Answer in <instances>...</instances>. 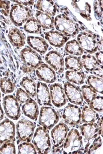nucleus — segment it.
I'll use <instances>...</instances> for the list:
<instances>
[{
	"label": "nucleus",
	"instance_id": "obj_1",
	"mask_svg": "<svg viewBox=\"0 0 103 154\" xmlns=\"http://www.w3.org/2000/svg\"><path fill=\"white\" fill-rule=\"evenodd\" d=\"M62 148L63 154H77L84 150L83 137L78 130L72 129L69 131Z\"/></svg>",
	"mask_w": 103,
	"mask_h": 154
},
{
	"label": "nucleus",
	"instance_id": "obj_2",
	"mask_svg": "<svg viewBox=\"0 0 103 154\" xmlns=\"http://www.w3.org/2000/svg\"><path fill=\"white\" fill-rule=\"evenodd\" d=\"M54 25L56 30L67 37H73L79 32L78 24L64 14L55 17Z\"/></svg>",
	"mask_w": 103,
	"mask_h": 154
},
{
	"label": "nucleus",
	"instance_id": "obj_3",
	"mask_svg": "<svg viewBox=\"0 0 103 154\" xmlns=\"http://www.w3.org/2000/svg\"><path fill=\"white\" fill-rule=\"evenodd\" d=\"M32 142L39 154H48L51 148L50 139L46 129L39 127L34 135Z\"/></svg>",
	"mask_w": 103,
	"mask_h": 154
},
{
	"label": "nucleus",
	"instance_id": "obj_4",
	"mask_svg": "<svg viewBox=\"0 0 103 154\" xmlns=\"http://www.w3.org/2000/svg\"><path fill=\"white\" fill-rule=\"evenodd\" d=\"M32 11L30 8L19 4L11 7L10 17L11 22L16 26L20 27L31 17Z\"/></svg>",
	"mask_w": 103,
	"mask_h": 154
},
{
	"label": "nucleus",
	"instance_id": "obj_5",
	"mask_svg": "<svg viewBox=\"0 0 103 154\" xmlns=\"http://www.w3.org/2000/svg\"><path fill=\"white\" fill-rule=\"evenodd\" d=\"M59 116L56 111L50 107L40 108L39 123L46 129H50L58 122Z\"/></svg>",
	"mask_w": 103,
	"mask_h": 154
},
{
	"label": "nucleus",
	"instance_id": "obj_6",
	"mask_svg": "<svg viewBox=\"0 0 103 154\" xmlns=\"http://www.w3.org/2000/svg\"><path fill=\"white\" fill-rule=\"evenodd\" d=\"M35 125L29 120L22 119L16 125L17 135L21 142H30L33 137Z\"/></svg>",
	"mask_w": 103,
	"mask_h": 154
},
{
	"label": "nucleus",
	"instance_id": "obj_7",
	"mask_svg": "<svg viewBox=\"0 0 103 154\" xmlns=\"http://www.w3.org/2000/svg\"><path fill=\"white\" fill-rule=\"evenodd\" d=\"M3 106L7 117L17 120L20 116V108L19 102L13 95L6 96L3 98Z\"/></svg>",
	"mask_w": 103,
	"mask_h": 154
},
{
	"label": "nucleus",
	"instance_id": "obj_8",
	"mask_svg": "<svg viewBox=\"0 0 103 154\" xmlns=\"http://www.w3.org/2000/svg\"><path fill=\"white\" fill-rule=\"evenodd\" d=\"M20 56L24 64L32 69H36L43 63L41 57L31 48H24L21 51Z\"/></svg>",
	"mask_w": 103,
	"mask_h": 154
},
{
	"label": "nucleus",
	"instance_id": "obj_9",
	"mask_svg": "<svg viewBox=\"0 0 103 154\" xmlns=\"http://www.w3.org/2000/svg\"><path fill=\"white\" fill-rule=\"evenodd\" d=\"M62 116L65 122L68 125H75L80 122L81 111L78 106L69 104L63 109Z\"/></svg>",
	"mask_w": 103,
	"mask_h": 154
},
{
	"label": "nucleus",
	"instance_id": "obj_10",
	"mask_svg": "<svg viewBox=\"0 0 103 154\" xmlns=\"http://www.w3.org/2000/svg\"><path fill=\"white\" fill-rule=\"evenodd\" d=\"M77 41L84 51L93 54L97 52L99 45L95 37L90 33L83 32L77 36Z\"/></svg>",
	"mask_w": 103,
	"mask_h": 154
},
{
	"label": "nucleus",
	"instance_id": "obj_11",
	"mask_svg": "<svg viewBox=\"0 0 103 154\" xmlns=\"http://www.w3.org/2000/svg\"><path fill=\"white\" fill-rule=\"evenodd\" d=\"M16 134V127L13 122L5 119L0 123V144L13 141Z\"/></svg>",
	"mask_w": 103,
	"mask_h": 154
},
{
	"label": "nucleus",
	"instance_id": "obj_12",
	"mask_svg": "<svg viewBox=\"0 0 103 154\" xmlns=\"http://www.w3.org/2000/svg\"><path fill=\"white\" fill-rule=\"evenodd\" d=\"M68 126L60 122L55 126L51 131L53 145L55 148H61L68 134Z\"/></svg>",
	"mask_w": 103,
	"mask_h": 154
},
{
	"label": "nucleus",
	"instance_id": "obj_13",
	"mask_svg": "<svg viewBox=\"0 0 103 154\" xmlns=\"http://www.w3.org/2000/svg\"><path fill=\"white\" fill-rule=\"evenodd\" d=\"M50 94L53 104L57 108L63 106L66 103L64 89L60 84H52L50 86Z\"/></svg>",
	"mask_w": 103,
	"mask_h": 154
},
{
	"label": "nucleus",
	"instance_id": "obj_14",
	"mask_svg": "<svg viewBox=\"0 0 103 154\" xmlns=\"http://www.w3.org/2000/svg\"><path fill=\"white\" fill-rule=\"evenodd\" d=\"M45 60L57 73L60 74L64 71V60L62 55L57 51H50L46 55Z\"/></svg>",
	"mask_w": 103,
	"mask_h": 154
},
{
	"label": "nucleus",
	"instance_id": "obj_15",
	"mask_svg": "<svg viewBox=\"0 0 103 154\" xmlns=\"http://www.w3.org/2000/svg\"><path fill=\"white\" fill-rule=\"evenodd\" d=\"M65 94L69 101L76 105H81L83 102V98L81 93L76 86L66 82L64 84Z\"/></svg>",
	"mask_w": 103,
	"mask_h": 154
},
{
	"label": "nucleus",
	"instance_id": "obj_16",
	"mask_svg": "<svg viewBox=\"0 0 103 154\" xmlns=\"http://www.w3.org/2000/svg\"><path fill=\"white\" fill-rule=\"evenodd\" d=\"M36 73L40 80L47 83H53L56 81L57 76L55 71L47 64H41L36 69Z\"/></svg>",
	"mask_w": 103,
	"mask_h": 154
},
{
	"label": "nucleus",
	"instance_id": "obj_17",
	"mask_svg": "<svg viewBox=\"0 0 103 154\" xmlns=\"http://www.w3.org/2000/svg\"><path fill=\"white\" fill-rule=\"evenodd\" d=\"M36 95L37 100L40 106H51L50 91L46 84L38 82L37 85Z\"/></svg>",
	"mask_w": 103,
	"mask_h": 154
},
{
	"label": "nucleus",
	"instance_id": "obj_18",
	"mask_svg": "<svg viewBox=\"0 0 103 154\" xmlns=\"http://www.w3.org/2000/svg\"><path fill=\"white\" fill-rule=\"evenodd\" d=\"M81 135L84 141L89 142L87 146L90 144L91 141L97 137L98 135V126L95 122L85 123L80 127Z\"/></svg>",
	"mask_w": 103,
	"mask_h": 154
},
{
	"label": "nucleus",
	"instance_id": "obj_19",
	"mask_svg": "<svg viewBox=\"0 0 103 154\" xmlns=\"http://www.w3.org/2000/svg\"><path fill=\"white\" fill-rule=\"evenodd\" d=\"M45 37L51 45L58 48L63 46L69 38L58 31H50L45 32Z\"/></svg>",
	"mask_w": 103,
	"mask_h": 154
},
{
	"label": "nucleus",
	"instance_id": "obj_20",
	"mask_svg": "<svg viewBox=\"0 0 103 154\" xmlns=\"http://www.w3.org/2000/svg\"><path fill=\"white\" fill-rule=\"evenodd\" d=\"M27 43L31 48L41 54H45L48 50L49 45L43 38L39 37L29 36Z\"/></svg>",
	"mask_w": 103,
	"mask_h": 154
},
{
	"label": "nucleus",
	"instance_id": "obj_21",
	"mask_svg": "<svg viewBox=\"0 0 103 154\" xmlns=\"http://www.w3.org/2000/svg\"><path fill=\"white\" fill-rule=\"evenodd\" d=\"M72 5L83 18L90 21L91 17V6L88 3L81 1H72Z\"/></svg>",
	"mask_w": 103,
	"mask_h": 154
},
{
	"label": "nucleus",
	"instance_id": "obj_22",
	"mask_svg": "<svg viewBox=\"0 0 103 154\" xmlns=\"http://www.w3.org/2000/svg\"><path fill=\"white\" fill-rule=\"evenodd\" d=\"M22 110L24 115L31 119L37 120L39 114V109L37 104L34 100L31 99L24 103Z\"/></svg>",
	"mask_w": 103,
	"mask_h": 154
},
{
	"label": "nucleus",
	"instance_id": "obj_23",
	"mask_svg": "<svg viewBox=\"0 0 103 154\" xmlns=\"http://www.w3.org/2000/svg\"><path fill=\"white\" fill-rule=\"evenodd\" d=\"M36 8L39 11L45 13L51 16H55L57 12V6L53 1H38L37 3Z\"/></svg>",
	"mask_w": 103,
	"mask_h": 154
},
{
	"label": "nucleus",
	"instance_id": "obj_24",
	"mask_svg": "<svg viewBox=\"0 0 103 154\" xmlns=\"http://www.w3.org/2000/svg\"><path fill=\"white\" fill-rule=\"evenodd\" d=\"M9 40L13 46L20 48L25 44V38L24 34L17 28H13L8 33Z\"/></svg>",
	"mask_w": 103,
	"mask_h": 154
},
{
	"label": "nucleus",
	"instance_id": "obj_25",
	"mask_svg": "<svg viewBox=\"0 0 103 154\" xmlns=\"http://www.w3.org/2000/svg\"><path fill=\"white\" fill-rule=\"evenodd\" d=\"M35 16L41 28L45 29H54V19L52 16L39 10H37Z\"/></svg>",
	"mask_w": 103,
	"mask_h": 154
},
{
	"label": "nucleus",
	"instance_id": "obj_26",
	"mask_svg": "<svg viewBox=\"0 0 103 154\" xmlns=\"http://www.w3.org/2000/svg\"><path fill=\"white\" fill-rule=\"evenodd\" d=\"M99 117V114L90 106H86L83 108L81 119L83 123L95 122Z\"/></svg>",
	"mask_w": 103,
	"mask_h": 154
},
{
	"label": "nucleus",
	"instance_id": "obj_27",
	"mask_svg": "<svg viewBox=\"0 0 103 154\" xmlns=\"http://www.w3.org/2000/svg\"><path fill=\"white\" fill-rule=\"evenodd\" d=\"M65 63L66 68L71 70L81 71L83 69V65L81 57L69 55L66 57Z\"/></svg>",
	"mask_w": 103,
	"mask_h": 154
},
{
	"label": "nucleus",
	"instance_id": "obj_28",
	"mask_svg": "<svg viewBox=\"0 0 103 154\" xmlns=\"http://www.w3.org/2000/svg\"><path fill=\"white\" fill-rule=\"evenodd\" d=\"M86 75L84 72L81 71H68L66 72V79L69 82L81 85L84 83Z\"/></svg>",
	"mask_w": 103,
	"mask_h": 154
},
{
	"label": "nucleus",
	"instance_id": "obj_29",
	"mask_svg": "<svg viewBox=\"0 0 103 154\" xmlns=\"http://www.w3.org/2000/svg\"><path fill=\"white\" fill-rule=\"evenodd\" d=\"M81 62L83 67L89 72H92L100 65L96 57L90 54L84 55L82 56Z\"/></svg>",
	"mask_w": 103,
	"mask_h": 154
},
{
	"label": "nucleus",
	"instance_id": "obj_30",
	"mask_svg": "<svg viewBox=\"0 0 103 154\" xmlns=\"http://www.w3.org/2000/svg\"><path fill=\"white\" fill-rule=\"evenodd\" d=\"M24 30L30 33H41V27L36 19L34 17H30L24 26Z\"/></svg>",
	"mask_w": 103,
	"mask_h": 154
},
{
	"label": "nucleus",
	"instance_id": "obj_31",
	"mask_svg": "<svg viewBox=\"0 0 103 154\" xmlns=\"http://www.w3.org/2000/svg\"><path fill=\"white\" fill-rule=\"evenodd\" d=\"M20 85L30 96L34 98L36 95L37 85L35 82L30 78L26 77L22 79Z\"/></svg>",
	"mask_w": 103,
	"mask_h": 154
},
{
	"label": "nucleus",
	"instance_id": "obj_32",
	"mask_svg": "<svg viewBox=\"0 0 103 154\" xmlns=\"http://www.w3.org/2000/svg\"><path fill=\"white\" fill-rule=\"evenodd\" d=\"M65 50L70 54L78 56L81 55L84 52L78 41L75 39L68 42L66 44Z\"/></svg>",
	"mask_w": 103,
	"mask_h": 154
},
{
	"label": "nucleus",
	"instance_id": "obj_33",
	"mask_svg": "<svg viewBox=\"0 0 103 154\" xmlns=\"http://www.w3.org/2000/svg\"><path fill=\"white\" fill-rule=\"evenodd\" d=\"M87 81L90 87L94 90L103 94V79L96 76L91 75L88 77Z\"/></svg>",
	"mask_w": 103,
	"mask_h": 154
},
{
	"label": "nucleus",
	"instance_id": "obj_34",
	"mask_svg": "<svg viewBox=\"0 0 103 154\" xmlns=\"http://www.w3.org/2000/svg\"><path fill=\"white\" fill-rule=\"evenodd\" d=\"M0 88L4 94L12 93L15 88V84L10 78L7 77L0 79Z\"/></svg>",
	"mask_w": 103,
	"mask_h": 154
},
{
	"label": "nucleus",
	"instance_id": "obj_35",
	"mask_svg": "<svg viewBox=\"0 0 103 154\" xmlns=\"http://www.w3.org/2000/svg\"><path fill=\"white\" fill-rule=\"evenodd\" d=\"M81 90L83 98L88 104L98 95L97 92L87 85L82 86Z\"/></svg>",
	"mask_w": 103,
	"mask_h": 154
},
{
	"label": "nucleus",
	"instance_id": "obj_36",
	"mask_svg": "<svg viewBox=\"0 0 103 154\" xmlns=\"http://www.w3.org/2000/svg\"><path fill=\"white\" fill-rule=\"evenodd\" d=\"M18 154H37L34 146L30 142H24L18 146Z\"/></svg>",
	"mask_w": 103,
	"mask_h": 154
},
{
	"label": "nucleus",
	"instance_id": "obj_37",
	"mask_svg": "<svg viewBox=\"0 0 103 154\" xmlns=\"http://www.w3.org/2000/svg\"><path fill=\"white\" fill-rule=\"evenodd\" d=\"M103 97L97 96L89 104L90 108L94 110L99 112H102L103 109Z\"/></svg>",
	"mask_w": 103,
	"mask_h": 154
},
{
	"label": "nucleus",
	"instance_id": "obj_38",
	"mask_svg": "<svg viewBox=\"0 0 103 154\" xmlns=\"http://www.w3.org/2000/svg\"><path fill=\"white\" fill-rule=\"evenodd\" d=\"M16 154V146L13 141L3 143L0 148V154Z\"/></svg>",
	"mask_w": 103,
	"mask_h": 154
},
{
	"label": "nucleus",
	"instance_id": "obj_39",
	"mask_svg": "<svg viewBox=\"0 0 103 154\" xmlns=\"http://www.w3.org/2000/svg\"><path fill=\"white\" fill-rule=\"evenodd\" d=\"M16 99L18 102L21 104H24L28 102L31 99V97L27 92L22 88L17 89L16 94Z\"/></svg>",
	"mask_w": 103,
	"mask_h": 154
},
{
	"label": "nucleus",
	"instance_id": "obj_40",
	"mask_svg": "<svg viewBox=\"0 0 103 154\" xmlns=\"http://www.w3.org/2000/svg\"><path fill=\"white\" fill-rule=\"evenodd\" d=\"M93 9L97 19L102 18L103 16V1H96L94 2Z\"/></svg>",
	"mask_w": 103,
	"mask_h": 154
},
{
	"label": "nucleus",
	"instance_id": "obj_41",
	"mask_svg": "<svg viewBox=\"0 0 103 154\" xmlns=\"http://www.w3.org/2000/svg\"><path fill=\"white\" fill-rule=\"evenodd\" d=\"M10 2L8 1H0V11L6 16L10 14Z\"/></svg>",
	"mask_w": 103,
	"mask_h": 154
},
{
	"label": "nucleus",
	"instance_id": "obj_42",
	"mask_svg": "<svg viewBox=\"0 0 103 154\" xmlns=\"http://www.w3.org/2000/svg\"><path fill=\"white\" fill-rule=\"evenodd\" d=\"M103 66L102 65H99L93 70V73L96 75L100 77L101 79L103 78Z\"/></svg>",
	"mask_w": 103,
	"mask_h": 154
},
{
	"label": "nucleus",
	"instance_id": "obj_43",
	"mask_svg": "<svg viewBox=\"0 0 103 154\" xmlns=\"http://www.w3.org/2000/svg\"><path fill=\"white\" fill-rule=\"evenodd\" d=\"M18 4L21 5H22L30 6L33 5L34 3V1H28V0H23V1H12Z\"/></svg>",
	"mask_w": 103,
	"mask_h": 154
},
{
	"label": "nucleus",
	"instance_id": "obj_44",
	"mask_svg": "<svg viewBox=\"0 0 103 154\" xmlns=\"http://www.w3.org/2000/svg\"><path fill=\"white\" fill-rule=\"evenodd\" d=\"M96 57L97 60H98V63L99 64L103 65V52L102 51H99L97 52L96 54Z\"/></svg>",
	"mask_w": 103,
	"mask_h": 154
},
{
	"label": "nucleus",
	"instance_id": "obj_45",
	"mask_svg": "<svg viewBox=\"0 0 103 154\" xmlns=\"http://www.w3.org/2000/svg\"><path fill=\"white\" fill-rule=\"evenodd\" d=\"M22 70L23 72L25 73H32L33 72V69L31 68L27 65L25 64H23V66H22Z\"/></svg>",
	"mask_w": 103,
	"mask_h": 154
},
{
	"label": "nucleus",
	"instance_id": "obj_46",
	"mask_svg": "<svg viewBox=\"0 0 103 154\" xmlns=\"http://www.w3.org/2000/svg\"><path fill=\"white\" fill-rule=\"evenodd\" d=\"M98 126V134L103 136V119L102 118L100 120Z\"/></svg>",
	"mask_w": 103,
	"mask_h": 154
},
{
	"label": "nucleus",
	"instance_id": "obj_47",
	"mask_svg": "<svg viewBox=\"0 0 103 154\" xmlns=\"http://www.w3.org/2000/svg\"><path fill=\"white\" fill-rule=\"evenodd\" d=\"M4 112H3L1 106V104H0V121L3 119V117H4Z\"/></svg>",
	"mask_w": 103,
	"mask_h": 154
},
{
	"label": "nucleus",
	"instance_id": "obj_48",
	"mask_svg": "<svg viewBox=\"0 0 103 154\" xmlns=\"http://www.w3.org/2000/svg\"><path fill=\"white\" fill-rule=\"evenodd\" d=\"M1 92H0V100H1Z\"/></svg>",
	"mask_w": 103,
	"mask_h": 154
}]
</instances>
